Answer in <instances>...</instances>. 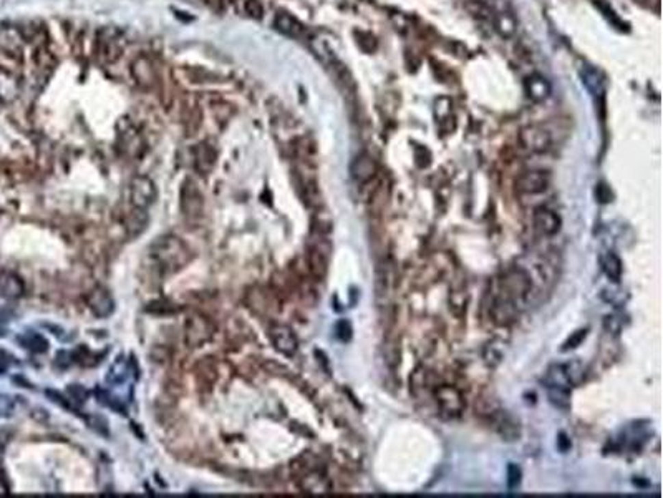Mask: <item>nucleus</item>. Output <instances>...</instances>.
Listing matches in <instances>:
<instances>
[{
    "instance_id": "obj_15",
    "label": "nucleus",
    "mask_w": 663,
    "mask_h": 498,
    "mask_svg": "<svg viewBox=\"0 0 663 498\" xmlns=\"http://www.w3.org/2000/svg\"><path fill=\"white\" fill-rule=\"evenodd\" d=\"M376 171H378L376 162L370 155H367V153H362V155L356 156V158L353 160V163L350 164L352 178L359 183L370 182V179L376 175Z\"/></svg>"
},
{
    "instance_id": "obj_27",
    "label": "nucleus",
    "mask_w": 663,
    "mask_h": 498,
    "mask_svg": "<svg viewBox=\"0 0 663 498\" xmlns=\"http://www.w3.org/2000/svg\"><path fill=\"white\" fill-rule=\"evenodd\" d=\"M493 22H494V29H496L497 32H499V35H503L506 38L512 37L514 32H516V22H514V18L509 14L501 12V14L494 15Z\"/></svg>"
},
{
    "instance_id": "obj_13",
    "label": "nucleus",
    "mask_w": 663,
    "mask_h": 498,
    "mask_svg": "<svg viewBox=\"0 0 663 498\" xmlns=\"http://www.w3.org/2000/svg\"><path fill=\"white\" fill-rule=\"evenodd\" d=\"M181 210L187 218H198L203 213V196L194 183L186 182L181 188Z\"/></svg>"
},
{
    "instance_id": "obj_24",
    "label": "nucleus",
    "mask_w": 663,
    "mask_h": 498,
    "mask_svg": "<svg viewBox=\"0 0 663 498\" xmlns=\"http://www.w3.org/2000/svg\"><path fill=\"white\" fill-rule=\"evenodd\" d=\"M216 163V151L211 145L201 143L194 150V166L201 175H207Z\"/></svg>"
},
{
    "instance_id": "obj_4",
    "label": "nucleus",
    "mask_w": 663,
    "mask_h": 498,
    "mask_svg": "<svg viewBox=\"0 0 663 498\" xmlns=\"http://www.w3.org/2000/svg\"><path fill=\"white\" fill-rule=\"evenodd\" d=\"M434 399H437L439 410L448 417H460L465 410V399L454 386H448V384L438 386L434 389Z\"/></svg>"
},
{
    "instance_id": "obj_31",
    "label": "nucleus",
    "mask_w": 663,
    "mask_h": 498,
    "mask_svg": "<svg viewBox=\"0 0 663 498\" xmlns=\"http://www.w3.org/2000/svg\"><path fill=\"white\" fill-rule=\"evenodd\" d=\"M582 82L586 84V87L594 93V95H600V93H602L603 80L602 77L599 75V72H595V70L588 69L586 73L582 72Z\"/></svg>"
},
{
    "instance_id": "obj_16",
    "label": "nucleus",
    "mask_w": 663,
    "mask_h": 498,
    "mask_svg": "<svg viewBox=\"0 0 663 498\" xmlns=\"http://www.w3.org/2000/svg\"><path fill=\"white\" fill-rule=\"evenodd\" d=\"M534 226L543 236H554L560 229V218L549 208H537L534 211Z\"/></svg>"
},
{
    "instance_id": "obj_3",
    "label": "nucleus",
    "mask_w": 663,
    "mask_h": 498,
    "mask_svg": "<svg viewBox=\"0 0 663 498\" xmlns=\"http://www.w3.org/2000/svg\"><path fill=\"white\" fill-rule=\"evenodd\" d=\"M156 199V186L148 176L138 175L129 183V201L135 210L146 211Z\"/></svg>"
},
{
    "instance_id": "obj_9",
    "label": "nucleus",
    "mask_w": 663,
    "mask_h": 498,
    "mask_svg": "<svg viewBox=\"0 0 663 498\" xmlns=\"http://www.w3.org/2000/svg\"><path fill=\"white\" fill-rule=\"evenodd\" d=\"M86 303H88L90 311H92L96 317H101V319H103V317L112 316L113 311H115V299H113L112 294H109L105 288H101V286H96V288H93L92 291L88 292V296H86Z\"/></svg>"
},
{
    "instance_id": "obj_2",
    "label": "nucleus",
    "mask_w": 663,
    "mask_h": 498,
    "mask_svg": "<svg viewBox=\"0 0 663 498\" xmlns=\"http://www.w3.org/2000/svg\"><path fill=\"white\" fill-rule=\"evenodd\" d=\"M532 291V281L528 271L521 268H514L504 274L501 279V292L503 296L511 299L517 308L528 303Z\"/></svg>"
},
{
    "instance_id": "obj_8",
    "label": "nucleus",
    "mask_w": 663,
    "mask_h": 498,
    "mask_svg": "<svg viewBox=\"0 0 663 498\" xmlns=\"http://www.w3.org/2000/svg\"><path fill=\"white\" fill-rule=\"evenodd\" d=\"M23 44L25 38L21 29L17 27H0V53L5 57L17 60L23 53Z\"/></svg>"
},
{
    "instance_id": "obj_11",
    "label": "nucleus",
    "mask_w": 663,
    "mask_h": 498,
    "mask_svg": "<svg viewBox=\"0 0 663 498\" xmlns=\"http://www.w3.org/2000/svg\"><path fill=\"white\" fill-rule=\"evenodd\" d=\"M131 77L140 87L143 88H151L155 87L156 78H158V73H156V66L153 64V60L148 55H140L135 62L131 64Z\"/></svg>"
},
{
    "instance_id": "obj_37",
    "label": "nucleus",
    "mask_w": 663,
    "mask_h": 498,
    "mask_svg": "<svg viewBox=\"0 0 663 498\" xmlns=\"http://www.w3.org/2000/svg\"><path fill=\"white\" fill-rule=\"evenodd\" d=\"M521 484V469L517 465L509 464L508 466V485L509 488H516Z\"/></svg>"
},
{
    "instance_id": "obj_28",
    "label": "nucleus",
    "mask_w": 663,
    "mask_h": 498,
    "mask_svg": "<svg viewBox=\"0 0 663 498\" xmlns=\"http://www.w3.org/2000/svg\"><path fill=\"white\" fill-rule=\"evenodd\" d=\"M18 340H21L23 347L32 352H45L49 349V343L45 340V337L35 334V332H27V334L18 337Z\"/></svg>"
},
{
    "instance_id": "obj_26",
    "label": "nucleus",
    "mask_w": 663,
    "mask_h": 498,
    "mask_svg": "<svg viewBox=\"0 0 663 498\" xmlns=\"http://www.w3.org/2000/svg\"><path fill=\"white\" fill-rule=\"evenodd\" d=\"M602 269L606 273V276L609 277L612 282H619L622 277V261L617 254L609 253L606 258L602 260Z\"/></svg>"
},
{
    "instance_id": "obj_32",
    "label": "nucleus",
    "mask_w": 663,
    "mask_h": 498,
    "mask_svg": "<svg viewBox=\"0 0 663 498\" xmlns=\"http://www.w3.org/2000/svg\"><path fill=\"white\" fill-rule=\"evenodd\" d=\"M146 223H148V218H146V213H144V210H136L135 213L129 214L127 221V229L133 234V236H135V234H138L140 231L144 229Z\"/></svg>"
},
{
    "instance_id": "obj_1",
    "label": "nucleus",
    "mask_w": 663,
    "mask_h": 498,
    "mask_svg": "<svg viewBox=\"0 0 663 498\" xmlns=\"http://www.w3.org/2000/svg\"><path fill=\"white\" fill-rule=\"evenodd\" d=\"M151 258L159 268L164 271H178L184 268L187 262L193 258V253L187 248L186 242L181 238L172 236V234H164L159 236L151 245Z\"/></svg>"
},
{
    "instance_id": "obj_10",
    "label": "nucleus",
    "mask_w": 663,
    "mask_h": 498,
    "mask_svg": "<svg viewBox=\"0 0 663 498\" xmlns=\"http://www.w3.org/2000/svg\"><path fill=\"white\" fill-rule=\"evenodd\" d=\"M270 340H272L274 347L284 356H294L297 352V349H299V340H297L296 332L289 325H274L270 329Z\"/></svg>"
},
{
    "instance_id": "obj_40",
    "label": "nucleus",
    "mask_w": 663,
    "mask_h": 498,
    "mask_svg": "<svg viewBox=\"0 0 663 498\" xmlns=\"http://www.w3.org/2000/svg\"><path fill=\"white\" fill-rule=\"evenodd\" d=\"M557 442H559V449L562 450V452H566V450L571 449V442L567 440V437L564 434L559 435V440H557Z\"/></svg>"
},
{
    "instance_id": "obj_5",
    "label": "nucleus",
    "mask_w": 663,
    "mask_h": 498,
    "mask_svg": "<svg viewBox=\"0 0 663 498\" xmlns=\"http://www.w3.org/2000/svg\"><path fill=\"white\" fill-rule=\"evenodd\" d=\"M214 327L207 317L201 314H194L187 319L186 327H184V336H186V344L190 347H201L204 343L211 339Z\"/></svg>"
},
{
    "instance_id": "obj_14",
    "label": "nucleus",
    "mask_w": 663,
    "mask_h": 498,
    "mask_svg": "<svg viewBox=\"0 0 663 498\" xmlns=\"http://www.w3.org/2000/svg\"><path fill=\"white\" fill-rule=\"evenodd\" d=\"M21 78L5 66H0V101L10 103L21 95Z\"/></svg>"
},
{
    "instance_id": "obj_7",
    "label": "nucleus",
    "mask_w": 663,
    "mask_h": 498,
    "mask_svg": "<svg viewBox=\"0 0 663 498\" xmlns=\"http://www.w3.org/2000/svg\"><path fill=\"white\" fill-rule=\"evenodd\" d=\"M551 184V175L543 170H529L517 176L516 190L521 195H539Z\"/></svg>"
},
{
    "instance_id": "obj_12",
    "label": "nucleus",
    "mask_w": 663,
    "mask_h": 498,
    "mask_svg": "<svg viewBox=\"0 0 663 498\" xmlns=\"http://www.w3.org/2000/svg\"><path fill=\"white\" fill-rule=\"evenodd\" d=\"M517 314H519V308L511 299H508L503 294H497L494 297L491 304V317L494 323L499 325H509L517 319Z\"/></svg>"
},
{
    "instance_id": "obj_21",
    "label": "nucleus",
    "mask_w": 663,
    "mask_h": 498,
    "mask_svg": "<svg viewBox=\"0 0 663 498\" xmlns=\"http://www.w3.org/2000/svg\"><path fill=\"white\" fill-rule=\"evenodd\" d=\"M276 29L281 34L292 38H300L305 35V27L296 17H292L290 14H285V12H281V14L276 15Z\"/></svg>"
},
{
    "instance_id": "obj_35",
    "label": "nucleus",
    "mask_w": 663,
    "mask_h": 498,
    "mask_svg": "<svg viewBox=\"0 0 663 498\" xmlns=\"http://www.w3.org/2000/svg\"><path fill=\"white\" fill-rule=\"evenodd\" d=\"M15 412V399L10 395H0V417H10Z\"/></svg>"
},
{
    "instance_id": "obj_22",
    "label": "nucleus",
    "mask_w": 663,
    "mask_h": 498,
    "mask_svg": "<svg viewBox=\"0 0 663 498\" xmlns=\"http://www.w3.org/2000/svg\"><path fill=\"white\" fill-rule=\"evenodd\" d=\"M133 372H135V369L131 367V362L127 359H120L113 364L112 369H109L107 375V382L112 387H118L120 384L131 382Z\"/></svg>"
},
{
    "instance_id": "obj_39",
    "label": "nucleus",
    "mask_w": 663,
    "mask_h": 498,
    "mask_svg": "<svg viewBox=\"0 0 663 498\" xmlns=\"http://www.w3.org/2000/svg\"><path fill=\"white\" fill-rule=\"evenodd\" d=\"M7 323H9V316H7L5 312H3L2 309H0V337L5 336Z\"/></svg>"
},
{
    "instance_id": "obj_20",
    "label": "nucleus",
    "mask_w": 663,
    "mask_h": 498,
    "mask_svg": "<svg viewBox=\"0 0 663 498\" xmlns=\"http://www.w3.org/2000/svg\"><path fill=\"white\" fill-rule=\"evenodd\" d=\"M543 382L546 387H554V389L571 390L572 387H574L567 377V372L566 369H564V364H552V366L546 371V374H544Z\"/></svg>"
},
{
    "instance_id": "obj_29",
    "label": "nucleus",
    "mask_w": 663,
    "mask_h": 498,
    "mask_svg": "<svg viewBox=\"0 0 663 498\" xmlns=\"http://www.w3.org/2000/svg\"><path fill=\"white\" fill-rule=\"evenodd\" d=\"M547 397L552 406L559 407V409L567 410L571 407V390L564 389H554V387H547Z\"/></svg>"
},
{
    "instance_id": "obj_36",
    "label": "nucleus",
    "mask_w": 663,
    "mask_h": 498,
    "mask_svg": "<svg viewBox=\"0 0 663 498\" xmlns=\"http://www.w3.org/2000/svg\"><path fill=\"white\" fill-rule=\"evenodd\" d=\"M622 325H623L622 317L617 316V314L607 316L606 321H603V327H606L607 332H612V334H619V332H621V329H622Z\"/></svg>"
},
{
    "instance_id": "obj_17",
    "label": "nucleus",
    "mask_w": 663,
    "mask_h": 498,
    "mask_svg": "<svg viewBox=\"0 0 663 498\" xmlns=\"http://www.w3.org/2000/svg\"><path fill=\"white\" fill-rule=\"evenodd\" d=\"M524 90L532 101H544L551 97V84L539 73H532L524 80Z\"/></svg>"
},
{
    "instance_id": "obj_33",
    "label": "nucleus",
    "mask_w": 663,
    "mask_h": 498,
    "mask_svg": "<svg viewBox=\"0 0 663 498\" xmlns=\"http://www.w3.org/2000/svg\"><path fill=\"white\" fill-rule=\"evenodd\" d=\"M244 9L246 14L250 18H256V21L257 18H262V15H264V5H262L261 0H246Z\"/></svg>"
},
{
    "instance_id": "obj_19",
    "label": "nucleus",
    "mask_w": 663,
    "mask_h": 498,
    "mask_svg": "<svg viewBox=\"0 0 663 498\" xmlns=\"http://www.w3.org/2000/svg\"><path fill=\"white\" fill-rule=\"evenodd\" d=\"M494 422H496L497 432H499V435L504 438V440H509V442L516 440V438L521 435L519 423L514 421L511 415H508L503 410L494 412Z\"/></svg>"
},
{
    "instance_id": "obj_6",
    "label": "nucleus",
    "mask_w": 663,
    "mask_h": 498,
    "mask_svg": "<svg viewBox=\"0 0 663 498\" xmlns=\"http://www.w3.org/2000/svg\"><path fill=\"white\" fill-rule=\"evenodd\" d=\"M519 143L524 150L531 153H544L551 148V133L539 125H528L519 132Z\"/></svg>"
},
{
    "instance_id": "obj_30",
    "label": "nucleus",
    "mask_w": 663,
    "mask_h": 498,
    "mask_svg": "<svg viewBox=\"0 0 663 498\" xmlns=\"http://www.w3.org/2000/svg\"><path fill=\"white\" fill-rule=\"evenodd\" d=\"M564 369H566L567 377L571 380L572 386L575 387L579 386V384H582L584 375H586V369H584L582 362H579V360H571V362L564 364Z\"/></svg>"
},
{
    "instance_id": "obj_38",
    "label": "nucleus",
    "mask_w": 663,
    "mask_h": 498,
    "mask_svg": "<svg viewBox=\"0 0 663 498\" xmlns=\"http://www.w3.org/2000/svg\"><path fill=\"white\" fill-rule=\"evenodd\" d=\"M337 337H339L340 340H343V343H347V340L352 339V325L348 321H340V323L337 324Z\"/></svg>"
},
{
    "instance_id": "obj_34",
    "label": "nucleus",
    "mask_w": 663,
    "mask_h": 498,
    "mask_svg": "<svg viewBox=\"0 0 663 498\" xmlns=\"http://www.w3.org/2000/svg\"><path fill=\"white\" fill-rule=\"evenodd\" d=\"M586 336H587V329H579V331H575L574 334H572L569 339L564 343V346H562V351L566 352V351H571V349H575V347H579L580 344H582V340L586 339Z\"/></svg>"
},
{
    "instance_id": "obj_25",
    "label": "nucleus",
    "mask_w": 663,
    "mask_h": 498,
    "mask_svg": "<svg viewBox=\"0 0 663 498\" xmlns=\"http://www.w3.org/2000/svg\"><path fill=\"white\" fill-rule=\"evenodd\" d=\"M302 488L309 493H327L328 482L319 472H309L302 477Z\"/></svg>"
},
{
    "instance_id": "obj_23",
    "label": "nucleus",
    "mask_w": 663,
    "mask_h": 498,
    "mask_svg": "<svg viewBox=\"0 0 663 498\" xmlns=\"http://www.w3.org/2000/svg\"><path fill=\"white\" fill-rule=\"evenodd\" d=\"M309 268L313 277L324 279L328 271V254L319 245L309 249Z\"/></svg>"
},
{
    "instance_id": "obj_18",
    "label": "nucleus",
    "mask_w": 663,
    "mask_h": 498,
    "mask_svg": "<svg viewBox=\"0 0 663 498\" xmlns=\"http://www.w3.org/2000/svg\"><path fill=\"white\" fill-rule=\"evenodd\" d=\"M25 292L23 281L17 274L10 271H0V297L5 299H17Z\"/></svg>"
}]
</instances>
